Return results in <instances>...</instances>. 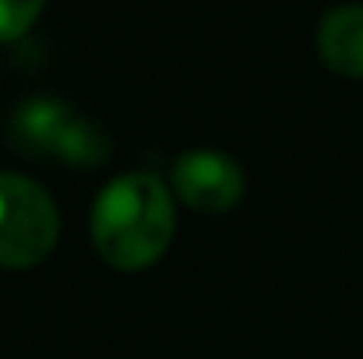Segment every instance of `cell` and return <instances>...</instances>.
<instances>
[{"label":"cell","mask_w":363,"mask_h":359,"mask_svg":"<svg viewBox=\"0 0 363 359\" xmlns=\"http://www.w3.org/2000/svg\"><path fill=\"white\" fill-rule=\"evenodd\" d=\"M243 180L240 166L212 148H194L187 155L177 159L173 166V194L201 215H223L230 208H237L243 198Z\"/></svg>","instance_id":"277c9868"},{"label":"cell","mask_w":363,"mask_h":359,"mask_svg":"<svg viewBox=\"0 0 363 359\" xmlns=\"http://www.w3.org/2000/svg\"><path fill=\"white\" fill-rule=\"evenodd\" d=\"M14 137L25 152L60 159L74 169H96L110 155L106 134L57 99H32L14 113Z\"/></svg>","instance_id":"3957f363"},{"label":"cell","mask_w":363,"mask_h":359,"mask_svg":"<svg viewBox=\"0 0 363 359\" xmlns=\"http://www.w3.org/2000/svg\"><path fill=\"white\" fill-rule=\"evenodd\" d=\"M177 233L173 194L155 173H127L103 187L92 205V243L117 271L155 264Z\"/></svg>","instance_id":"6da1fadb"},{"label":"cell","mask_w":363,"mask_h":359,"mask_svg":"<svg viewBox=\"0 0 363 359\" xmlns=\"http://www.w3.org/2000/svg\"><path fill=\"white\" fill-rule=\"evenodd\" d=\"M46 0H0V42H11L32 28Z\"/></svg>","instance_id":"8992f818"},{"label":"cell","mask_w":363,"mask_h":359,"mask_svg":"<svg viewBox=\"0 0 363 359\" xmlns=\"http://www.w3.org/2000/svg\"><path fill=\"white\" fill-rule=\"evenodd\" d=\"M318 53L335 74L363 81V4L332 7L321 18Z\"/></svg>","instance_id":"5b68a950"},{"label":"cell","mask_w":363,"mask_h":359,"mask_svg":"<svg viewBox=\"0 0 363 359\" xmlns=\"http://www.w3.org/2000/svg\"><path fill=\"white\" fill-rule=\"evenodd\" d=\"M60 237V215L43 183L0 173V264L35 268L43 264Z\"/></svg>","instance_id":"7a4b0ae2"}]
</instances>
